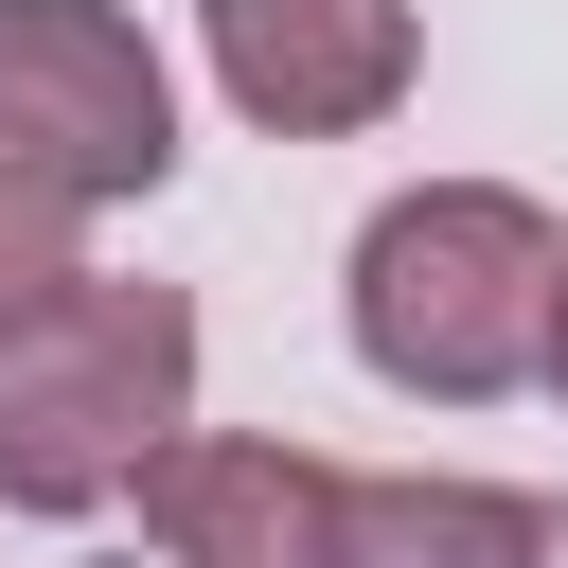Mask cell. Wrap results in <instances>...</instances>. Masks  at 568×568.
Masks as SVG:
<instances>
[{"label":"cell","instance_id":"cell-2","mask_svg":"<svg viewBox=\"0 0 568 568\" xmlns=\"http://www.w3.org/2000/svg\"><path fill=\"white\" fill-rule=\"evenodd\" d=\"M195 426V302L71 266L0 320V515H106Z\"/></svg>","mask_w":568,"mask_h":568},{"label":"cell","instance_id":"cell-5","mask_svg":"<svg viewBox=\"0 0 568 568\" xmlns=\"http://www.w3.org/2000/svg\"><path fill=\"white\" fill-rule=\"evenodd\" d=\"M142 550L160 568H337V462L284 426H178L142 462Z\"/></svg>","mask_w":568,"mask_h":568},{"label":"cell","instance_id":"cell-7","mask_svg":"<svg viewBox=\"0 0 568 568\" xmlns=\"http://www.w3.org/2000/svg\"><path fill=\"white\" fill-rule=\"evenodd\" d=\"M71 266H89V195H53V178H18V160H0V320H18V302H53Z\"/></svg>","mask_w":568,"mask_h":568},{"label":"cell","instance_id":"cell-9","mask_svg":"<svg viewBox=\"0 0 568 568\" xmlns=\"http://www.w3.org/2000/svg\"><path fill=\"white\" fill-rule=\"evenodd\" d=\"M550 568H568V532H550Z\"/></svg>","mask_w":568,"mask_h":568},{"label":"cell","instance_id":"cell-8","mask_svg":"<svg viewBox=\"0 0 568 568\" xmlns=\"http://www.w3.org/2000/svg\"><path fill=\"white\" fill-rule=\"evenodd\" d=\"M550 408H568V302H550Z\"/></svg>","mask_w":568,"mask_h":568},{"label":"cell","instance_id":"cell-3","mask_svg":"<svg viewBox=\"0 0 568 568\" xmlns=\"http://www.w3.org/2000/svg\"><path fill=\"white\" fill-rule=\"evenodd\" d=\"M0 160L89 195V213H142L178 178V71L124 0H0Z\"/></svg>","mask_w":568,"mask_h":568},{"label":"cell","instance_id":"cell-6","mask_svg":"<svg viewBox=\"0 0 568 568\" xmlns=\"http://www.w3.org/2000/svg\"><path fill=\"white\" fill-rule=\"evenodd\" d=\"M337 568H550V515L515 479H355L337 462Z\"/></svg>","mask_w":568,"mask_h":568},{"label":"cell","instance_id":"cell-4","mask_svg":"<svg viewBox=\"0 0 568 568\" xmlns=\"http://www.w3.org/2000/svg\"><path fill=\"white\" fill-rule=\"evenodd\" d=\"M195 36H213V89L266 142H373L426 71L408 0H195Z\"/></svg>","mask_w":568,"mask_h":568},{"label":"cell","instance_id":"cell-1","mask_svg":"<svg viewBox=\"0 0 568 568\" xmlns=\"http://www.w3.org/2000/svg\"><path fill=\"white\" fill-rule=\"evenodd\" d=\"M355 355L373 390L408 408H497V390H550V302H568V231L515 195V178H408L373 231H355Z\"/></svg>","mask_w":568,"mask_h":568}]
</instances>
